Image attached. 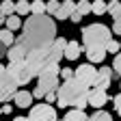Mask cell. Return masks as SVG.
Masks as SVG:
<instances>
[{"label": "cell", "mask_w": 121, "mask_h": 121, "mask_svg": "<svg viewBox=\"0 0 121 121\" xmlns=\"http://www.w3.org/2000/svg\"><path fill=\"white\" fill-rule=\"evenodd\" d=\"M108 52H112V54H119V52H121V45H119V41H115V39H112L108 45H106V54H108Z\"/></svg>", "instance_id": "cell-28"}, {"label": "cell", "mask_w": 121, "mask_h": 121, "mask_svg": "<svg viewBox=\"0 0 121 121\" xmlns=\"http://www.w3.org/2000/svg\"><path fill=\"white\" fill-rule=\"evenodd\" d=\"M86 58L91 60V63H102V60L106 58V50H99V48H93V50H84Z\"/></svg>", "instance_id": "cell-15"}, {"label": "cell", "mask_w": 121, "mask_h": 121, "mask_svg": "<svg viewBox=\"0 0 121 121\" xmlns=\"http://www.w3.org/2000/svg\"><path fill=\"white\" fill-rule=\"evenodd\" d=\"M73 11H76V2H73V0H65V2H60V7H58L54 17L56 20H69Z\"/></svg>", "instance_id": "cell-12"}, {"label": "cell", "mask_w": 121, "mask_h": 121, "mask_svg": "<svg viewBox=\"0 0 121 121\" xmlns=\"http://www.w3.org/2000/svg\"><path fill=\"white\" fill-rule=\"evenodd\" d=\"M69 20H71V22H76V24H78V22L82 20V15H80L78 11H73V13H71V17H69Z\"/></svg>", "instance_id": "cell-33"}, {"label": "cell", "mask_w": 121, "mask_h": 121, "mask_svg": "<svg viewBox=\"0 0 121 121\" xmlns=\"http://www.w3.org/2000/svg\"><path fill=\"white\" fill-rule=\"evenodd\" d=\"M0 13L2 15H15V2H11V0H4V2H0Z\"/></svg>", "instance_id": "cell-21"}, {"label": "cell", "mask_w": 121, "mask_h": 121, "mask_svg": "<svg viewBox=\"0 0 121 121\" xmlns=\"http://www.w3.org/2000/svg\"><path fill=\"white\" fill-rule=\"evenodd\" d=\"M7 58H9V63H20V60H26V50L20 48L17 43H13L11 48L7 50Z\"/></svg>", "instance_id": "cell-13"}, {"label": "cell", "mask_w": 121, "mask_h": 121, "mask_svg": "<svg viewBox=\"0 0 121 121\" xmlns=\"http://www.w3.org/2000/svg\"><path fill=\"white\" fill-rule=\"evenodd\" d=\"M63 58V50L56 48V45H48V48H41V50H33L26 54V65L30 69L33 76H39L43 73L48 67L52 65H58V60Z\"/></svg>", "instance_id": "cell-3"}, {"label": "cell", "mask_w": 121, "mask_h": 121, "mask_svg": "<svg viewBox=\"0 0 121 121\" xmlns=\"http://www.w3.org/2000/svg\"><path fill=\"white\" fill-rule=\"evenodd\" d=\"M56 97H58L56 104L60 106V108L76 106V110H82L89 104V89L82 82H78L76 78H71V80H65L63 84H58Z\"/></svg>", "instance_id": "cell-2"}, {"label": "cell", "mask_w": 121, "mask_h": 121, "mask_svg": "<svg viewBox=\"0 0 121 121\" xmlns=\"http://www.w3.org/2000/svg\"><path fill=\"white\" fill-rule=\"evenodd\" d=\"M28 121H58L56 108H52L50 104H37V106L30 108Z\"/></svg>", "instance_id": "cell-6"}, {"label": "cell", "mask_w": 121, "mask_h": 121, "mask_svg": "<svg viewBox=\"0 0 121 121\" xmlns=\"http://www.w3.org/2000/svg\"><path fill=\"white\" fill-rule=\"evenodd\" d=\"M56 39V22L50 17V15H28L26 22L22 24V35L17 37L20 48L28 52L33 50H41L52 45Z\"/></svg>", "instance_id": "cell-1"}, {"label": "cell", "mask_w": 121, "mask_h": 121, "mask_svg": "<svg viewBox=\"0 0 121 121\" xmlns=\"http://www.w3.org/2000/svg\"><path fill=\"white\" fill-rule=\"evenodd\" d=\"M58 7H60V2L58 0H50V2H45V15H56V11H58Z\"/></svg>", "instance_id": "cell-26"}, {"label": "cell", "mask_w": 121, "mask_h": 121, "mask_svg": "<svg viewBox=\"0 0 121 121\" xmlns=\"http://www.w3.org/2000/svg\"><path fill=\"white\" fill-rule=\"evenodd\" d=\"M0 43H2V45H7V48H11V45L15 43V37H13V33H11V30H7V28H2V30H0Z\"/></svg>", "instance_id": "cell-18"}, {"label": "cell", "mask_w": 121, "mask_h": 121, "mask_svg": "<svg viewBox=\"0 0 121 121\" xmlns=\"http://www.w3.org/2000/svg\"><path fill=\"white\" fill-rule=\"evenodd\" d=\"M45 99H48V104H54L58 97H56V93H48V95H45Z\"/></svg>", "instance_id": "cell-34"}, {"label": "cell", "mask_w": 121, "mask_h": 121, "mask_svg": "<svg viewBox=\"0 0 121 121\" xmlns=\"http://www.w3.org/2000/svg\"><path fill=\"white\" fill-rule=\"evenodd\" d=\"M80 35H82V52L93 48L106 50V45L112 41V30L104 24H89L82 28Z\"/></svg>", "instance_id": "cell-4"}, {"label": "cell", "mask_w": 121, "mask_h": 121, "mask_svg": "<svg viewBox=\"0 0 121 121\" xmlns=\"http://www.w3.org/2000/svg\"><path fill=\"white\" fill-rule=\"evenodd\" d=\"M112 106H115V110H117V112L121 115V91H119V93H117V95L112 97Z\"/></svg>", "instance_id": "cell-30"}, {"label": "cell", "mask_w": 121, "mask_h": 121, "mask_svg": "<svg viewBox=\"0 0 121 121\" xmlns=\"http://www.w3.org/2000/svg\"><path fill=\"white\" fill-rule=\"evenodd\" d=\"M119 45H121V43H119Z\"/></svg>", "instance_id": "cell-40"}, {"label": "cell", "mask_w": 121, "mask_h": 121, "mask_svg": "<svg viewBox=\"0 0 121 121\" xmlns=\"http://www.w3.org/2000/svg\"><path fill=\"white\" fill-rule=\"evenodd\" d=\"M110 30H112V33H115V35H121V20H119V22H115Z\"/></svg>", "instance_id": "cell-32"}, {"label": "cell", "mask_w": 121, "mask_h": 121, "mask_svg": "<svg viewBox=\"0 0 121 121\" xmlns=\"http://www.w3.org/2000/svg\"><path fill=\"white\" fill-rule=\"evenodd\" d=\"M63 119H65V121H89V117H86V112H84V110H76V108L67 110Z\"/></svg>", "instance_id": "cell-16"}, {"label": "cell", "mask_w": 121, "mask_h": 121, "mask_svg": "<svg viewBox=\"0 0 121 121\" xmlns=\"http://www.w3.org/2000/svg\"><path fill=\"white\" fill-rule=\"evenodd\" d=\"M106 13H110L115 17V22H119L121 20V2L119 0H110V2L106 4Z\"/></svg>", "instance_id": "cell-17"}, {"label": "cell", "mask_w": 121, "mask_h": 121, "mask_svg": "<svg viewBox=\"0 0 121 121\" xmlns=\"http://www.w3.org/2000/svg\"><path fill=\"white\" fill-rule=\"evenodd\" d=\"M89 121H112L110 112H106V110H95L93 115L89 117Z\"/></svg>", "instance_id": "cell-24"}, {"label": "cell", "mask_w": 121, "mask_h": 121, "mask_svg": "<svg viewBox=\"0 0 121 121\" xmlns=\"http://www.w3.org/2000/svg\"><path fill=\"white\" fill-rule=\"evenodd\" d=\"M80 54H82V45H80V43H76V41H67L63 56H65V58H69V60H76Z\"/></svg>", "instance_id": "cell-14"}, {"label": "cell", "mask_w": 121, "mask_h": 121, "mask_svg": "<svg viewBox=\"0 0 121 121\" xmlns=\"http://www.w3.org/2000/svg\"><path fill=\"white\" fill-rule=\"evenodd\" d=\"M30 15H45V2H41V0L30 2Z\"/></svg>", "instance_id": "cell-22"}, {"label": "cell", "mask_w": 121, "mask_h": 121, "mask_svg": "<svg viewBox=\"0 0 121 121\" xmlns=\"http://www.w3.org/2000/svg\"><path fill=\"white\" fill-rule=\"evenodd\" d=\"M91 13L104 15L106 13V2H104V0H93V2H91Z\"/></svg>", "instance_id": "cell-23"}, {"label": "cell", "mask_w": 121, "mask_h": 121, "mask_svg": "<svg viewBox=\"0 0 121 121\" xmlns=\"http://www.w3.org/2000/svg\"><path fill=\"white\" fill-rule=\"evenodd\" d=\"M30 13V2H26V0H20V2H15V15H28Z\"/></svg>", "instance_id": "cell-20"}, {"label": "cell", "mask_w": 121, "mask_h": 121, "mask_svg": "<svg viewBox=\"0 0 121 121\" xmlns=\"http://www.w3.org/2000/svg\"><path fill=\"white\" fill-rule=\"evenodd\" d=\"M60 78H63V80H71V78H73V69L63 67V69H60Z\"/></svg>", "instance_id": "cell-29"}, {"label": "cell", "mask_w": 121, "mask_h": 121, "mask_svg": "<svg viewBox=\"0 0 121 121\" xmlns=\"http://www.w3.org/2000/svg\"><path fill=\"white\" fill-rule=\"evenodd\" d=\"M7 22V15H2V13H0V24H4Z\"/></svg>", "instance_id": "cell-38"}, {"label": "cell", "mask_w": 121, "mask_h": 121, "mask_svg": "<svg viewBox=\"0 0 121 121\" xmlns=\"http://www.w3.org/2000/svg\"><path fill=\"white\" fill-rule=\"evenodd\" d=\"M108 99H112V97H108V93L104 89H95V86L89 89V106H93L95 110H102V106Z\"/></svg>", "instance_id": "cell-9"}, {"label": "cell", "mask_w": 121, "mask_h": 121, "mask_svg": "<svg viewBox=\"0 0 121 121\" xmlns=\"http://www.w3.org/2000/svg\"><path fill=\"white\" fill-rule=\"evenodd\" d=\"M15 95H17V84H15V82L9 78V73L0 76V104H9V102H13Z\"/></svg>", "instance_id": "cell-8"}, {"label": "cell", "mask_w": 121, "mask_h": 121, "mask_svg": "<svg viewBox=\"0 0 121 121\" xmlns=\"http://www.w3.org/2000/svg\"><path fill=\"white\" fill-rule=\"evenodd\" d=\"M112 71L121 78V52H119V54H115V60H112Z\"/></svg>", "instance_id": "cell-27"}, {"label": "cell", "mask_w": 121, "mask_h": 121, "mask_svg": "<svg viewBox=\"0 0 121 121\" xmlns=\"http://www.w3.org/2000/svg\"><path fill=\"white\" fill-rule=\"evenodd\" d=\"M4 24H7V30H11V33H13V30H17V28L22 26V17H20V15H9Z\"/></svg>", "instance_id": "cell-19"}, {"label": "cell", "mask_w": 121, "mask_h": 121, "mask_svg": "<svg viewBox=\"0 0 121 121\" xmlns=\"http://www.w3.org/2000/svg\"><path fill=\"white\" fill-rule=\"evenodd\" d=\"M7 50H9L7 45H2V43H0V58H4V56H7Z\"/></svg>", "instance_id": "cell-35"}, {"label": "cell", "mask_w": 121, "mask_h": 121, "mask_svg": "<svg viewBox=\"0 0 121 121\" xmlns=\"http://www.w3.org/2000/svg\"><path fill=\"white\" fill-rule=\"evenodd\" d=\"M7 73H9V78L17 84V86H24V84H28L30 80H33V73H30L26 60H20V63H9V65H7Z\"/></svg>", "instance_id": "cell-5"}, {"label": "cell", "mask_w": 121, "mask_h": 121, "mask_svg": "<svg viewBox=\"0 0 121 121\" xmlns=\"http://www.w3.org/2000/svg\"><path fill=\"white\" fill-rule=\"evenodd\" d=\"M13 121H28V117H15Z\"/></svg>", "instance_id": "cell-37"}, {"label": "cell", "mask_w": 121, "mask_h": 121, "mask_svg": "<svg viewBox=\"0 0 121 121\" xmlns=\"http://www.w3.org/2000/svg\"><path fill=\"white\" fill-rule=\"evenodd\" d=\"M13 104L17 108H33V93L30 91H17V95L13 97Z\"/></svg>", "instance_id": "cell-11"}, {"label": "cell", "mask_w": 121, "mask_h": 121, "mask_svg": "<svg viewBox=\"0 0 121 121\" xmlns=\"http://www.w3.org/2000/svg\"><path fill=\"white\" fill-rule=\"evenodd\" d=\"M76 11H78L82 17H84V15H89V13H91V2H86V0H80V2H76Z\"/></svg>", "instance_id": "cell-25"}, {"label": "cell", "mask_w": 121, "mask_h": 121, "mask_svg": "<svg viewBox=\"0 0 121 121\" xmlns=\"http://www.w3.org/2000/svg\"><path fill=\"white\" fill-rule=\"evenodd\" d=\"M95 76H97V69L91 65V63H82V65H78V67L73 69V78L78 80V82H82L86 89H89V86H93Z\"/></svg>", "instance_id": "cell-7"}, {"label": "cell", "mask_w": 121, "mask_h": 121, "mask_svg": "<svg viewBox=\"0 0 121 121\" xmlns=\"http://www.w3.org/2000/svg\"><path fill=\"white\" fill-rule=\"evenodd\" d=\"M58 121H65V119H58Z\"/></svg>", "instance_id": "cell-39"}, {"label": "cell", "mask_w": 121, "mask_h": 121, "mask_svg": "<svg viewBox=\"0 0 121 121\" xmlns=\"http://www.w3.org/2000/svg\"><path fill=\"white\" fill-rule=\"evenodd\" d=\"M112 78H115V71L110 69V67H102V69H97V76H95V82H93V86L95 89H108L110 86V82H112Z\"/></svg>", "instance_id": "cell-10"}, {"label": "cell", "mask_w": 121, "mask_h": 121, "mask_svg": "<svg viewBox=\"0 0 121 121\" xmlns=\"http://www.w3.org/2000/svg\"><path fill=\"white\" fill-rule=\"evenodd\" d=\"M4 73H7V67H4L2 63H0V76H4Z\"/></svg>", "instance_id": "cell-36"}, {"label": "cell", "mask_w": 121, "mask_h": 121, "mask_svg": "<svg viewBox=\"0 0 121 121\" xmlns=\"http://www.w3.org/2000/svg\"><path fill=\"white\" fill-rule=\"evenodd\" d=\"M11 112H13V106H9V104L0 106V115H11Z\"/></svg>", "instance_id": "cell-31"}]
</instances>
